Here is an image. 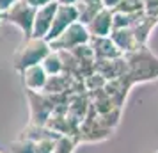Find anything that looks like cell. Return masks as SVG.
<instances>
[{
  "label": "cell",
  "instance_id": "1",
  "mask_svg": "<svg viewBox=\"0 0 158 153\" xmlns=\"http://www.w3.org/2000/svg\"><path fill=\"white\" fill-rule=\"evenodd\" d=\"M124 61L128 66L126 77H130L131 82H148L158 79V57L146 46H139L137 50L124 53Z\"/></svg>",
  "mask_w": 158,
  "mask_h": 153
},
{
  "label": "cell",
  "instance_id": "2",
  "mask_svg": "<svg viewBox=\"0 0 158 153\" xmlns=\"http://www.w3.org/2000/svg\"><path fill=\"white\" fill-rule=\"evenodd\" d=\"M52 52V46L46 39L41 37H27V41L18 48L15 55V70L22 73L30 66L41 64L43 59Z\"/></svg>",
  "mask_w": 158,
  "mask_h": 153
},
{
  "label": "cell",
  "instance_id": "3",
  "mask_svg": "<svg viewBox=\"0 0 158 153\" xmlns=\"http://www.w3.org/2000/svg\"><path fill=\"white\" fill-rule=\"evenodd\" d=\"M91 41V34L84 23L75 22L73 25H69L68 29L50 43L52 50L57 52H71L73 48H77L80 45H87Z\"/></svg>",
  "mask_w": 158,
  "mask_h": 153
},
{
  "label": "cell",
  "instance_id": "4",
  "mask_svg": "<svg viewBox=\"0 0 158 153\" xmlns=\"http://www.w3.org/2000/svg\"><path fill=\"white\" fill-rule=\"evenodd\" d=\"M34 16H36V7L25 4L23 0H18L15 6L4 13V20L16 25L22 30L25 37H32V27H34Z\"/></svg>",
  "mask_w": 158,
  "mask_h": 153
},
{
  "label": "cell",
  "instance_id": "5",
  "mask_svg": "<svg viewBox=\"0 0 158 153\" xmlns=\"http://www.w3.org/2000/svg\"><path fill=\"white\" fill-rule=\"evenodd\" d=\"M75 22H78V9L77 6H64V4H59L55 16H53V23H52V29L46 36V41L52 43L53 39H57L62 32H64L69 25H73Z\"/></svg>",
  "mask_w": 158,
  "mask_h": 153
},
{
  "label": "cell",
  "instance_id": "6",
  "mask_svg": "<svg viewBox=\"0 0 158 153\" xmlns=\"http://www.w3.org/2000/svg\"><path fill=\"white\" fill-rule=\"evenodd\" d=\"M59 4L57 2H50L43 7L36 9V16H34V27H32V37H41L46 39L48 32L52 29V23H53V16L57 11Z\"/></svg>",
  "mask_w": 158,
  "mask_h": 153
},
{
  "label": "cell",
  "instance_id": "7",
  "mask_svg": "<svg viewBox=\"0 0 158 153\" xmlns=\"http://www.w3.org/2000/svg\"><path fill=\"white\" fill-rule=\"evenodd\" d=\"M91 48L94 52V57L100 59V61H110V59H121L124 57V53H123L115 43L110 39V36L107 37H91Z\"/></svg>",
  "mask_w": 158,
  "mask_h": 153
},
{
  "label": "cell",
  "instance_id": "8",
  "mask_svg": "<svg viewBox=\"0 0 158 153\" xmlns=\"http://www.w3.org/2000/svg\"><path fill=\"white\" fill-rule=\"evenodd\" d=\"M112 16H114V11L105 9V7L101 9L100 13L85 25L87 30H89V34H91V37L110 36V32H112Z\"/></svg>",
  "mask_w": 158,
  "mask_h": 153
},
{
  "label": "cell",
  "instance_id": "9",
  "mask_svg": "<svg viewBox=\"0 0 158 153\" xmlns=\"http://www.w3.org/2000/svg\"><path fill=\"white\" fill-rule=\"evenodd\" d=\"M22 82L29 91L39 93V91H43L44 86H46L48 75H46V71L43 70V66L36 64V66H30V68H27V70L22 71Z\"/></svg>",
  "mask_w": 158,
  "mask_h": 153
},
{
  "label": "cell",
  "instance_id": "10",
  "mask_svg": "<svg viewBox=\"0 0 158 153\" xmlns=\"http://www.w3.org/2000/svg\"><path fill=\"white\" fill-rule=\"evenodd\" d=\"M110 39L115 43V46L123 52V53H130V52L137 50L140 45L137 43L135 39V34H133V30L131 27L128 29H114L110 32Z\"/></svg>",
  "mask_w": 158,
  "mask_h": 153
},
{
  "label": "cell",
  "instance_id": "11",
  "mask_svg": "<svg viewBox=\"0 0 158 153\" xmlns=\"http://www.w3.org/2000/svg\"><path fill=\"white\" fill-rule=\"evenodd\" d=\"M43 70L46 71L48 77H55V75H62L64 73V62H62V57H60V53L55 50H52L46 57L43 59Z\"/></svg>",
  "mask_w": 158,
  "mask_h": 153
},
{
  "label": "cell",
  "instance_id": "12",
  "mask_svg": "<svg viewBox=\"0 0 158 153\" xmlns=\"http://www.w3.org/2000/svg\"><path fill=\"white\" fill-rule=\"evenodd\" d=\"M11 153H36V142L30 139H18L11 144Z\"/></svg>",
  "mask_w": 158,
  "mask_h": 153
},
{
  "label": "cell",
  "instance_id": "13",
  "mask_svg": "<svg viewBox=\"0 0 158 153\" xmlns=\"http://www.w3.org/2000/svg\"><path fill=\"white\" fill-rule=\"evenodd\" d=\"M75 146H77V142H75L69 135H60V137L55 141L53 153H73L75 151Z\"/></svg>",
  "mask_w": 158,
  "mask_h": 153
},
{
  "label": "cell",
  "instance_id": "14",
  "mask_svg": "<svg viewBox=\"0 0 158 153\" xmlns=\"http://www.w3.org/2000/svg\"><path fill=\"white\" fill-rule=\"evenodd\" d=\"M131 27V15L121 13V11H114L112 16V30L114 29H128Z\"/></svg>",
  "mask_w": 158,
  "mask_h": 153
},
{
  "label": "cell",
  "instance_id": "15",
  "mask_svg": "<svg viewBox=\"0 0 158 153\" xmlns=\"http://www.w3.org/2000/svg\"><path fill=\"white\" fill-rule=\"evenodd\" d=\"M60 137V135H59ZM59 137H44L36 142V153H53V146Z\"/></svg>",
  "mask_w": 158,
  "mask_h": 153
},
{
  "label": "cell",
  "instance_id": "16",
  "mask_svg": "<svg viewBox=\"0 0 158 153\" xmlns=\"http://www.w3.org/2000/svg\"><path fill=\"white\" fill-rule=\"evenodd\" d=\"M144 13H146V16L158 18V0H146V4H144Z\"/></svg>",
  "mask_w": 158,
  "mask_h": 153
},
{
  "label": "cell",
  "instance_id": "17",
  "mask_svg": "<svg viewBox=\"0 0 158 153\" xmlns=\"http://www.w3.org/2000/svg\"><path fill=\"white\" fill-rule=\"evenodd\" d=\"M123 0H101V6L105 9H110V11H115V7L121 4Z\"/></svg>",
  "mask_w": 158,
  "mask_h": 153
},
{
  "label": "cell",
  "instance_id": "18",
  "mask_svg": "<svg viewBox=\"0 0 158 153\" xmlns=\"http://www.w3.org/2000/svg\"><path fill=\"white\" fill-rule=\"evenodd\" d=\"M23 2L37 9V7H43V6H46V4H50V2H55V0H23Z\"/></svg>",
  "mask_w": 158,
  "mask_h": 153
},
{
  "label": "cell",
  "instance_id": "19",
  "mask_svg": "<svg viewBox=\"0 0 158 153\" xmlns=\"http://www.w3.org/2000/svg\"><path fill=\"white\" fill-rule=\"evenodd\" d=\"M16 2H18V0H0V11H4V13H6L11 6H15Z\"/></svg>",
  "mask_w": 158,
  "mask_h": 153
},
{
  "label": "cell",
  "instance_id": "20",
  "mask_svg": "<svg viewBox=\"0 0 158 153\" xmlns=\"http://www.w3.org/2000/svg\"><path fill=\"white\" fill-rule=\"evenodd\" d=\"M57 4H64V6H73V4H77V0H55Z\"/></svg>",
  "mask_w": 158,
  "mask_h": 153
},
{
  "label": "cell",
  "instance_id": "21",
  "mask_svg": "<svg viewBox=\"0 0 158 153\" xmlns=\"http://www.w3.org/2000/svg\"><path fill=\"white\" fill-rule=\"evenodd\" d=\"M2 20H4V11H0V23H2Z\"/></svg>",
  "mask_w": 158,
  "mask_h": 153
},
{
  "label": "cell",
  "instance_id": "22",
  "mask_svg": "<svg viewBox=\"0 0 158 153\" xmlns=\"http://www.w3.org/2000/svg\"><path fill=\"white\" fill-rule=\"evenodd\" d=\"M153 153H158V150H155V151H153Z\"/></svg>",
  "mask_w": 158,
  "mask_h": 153
},
{
  "label": "cell",
  "instance_id": "23",
  "mask_svg": "<svg viewBox=\"0 0 158 153\" xmlns=\"http://www.w3.org/2000/svg\"><path fill=\"white\" fill-rule=\"evenodd\" d=\"M0 153H2V150H0Z\"/></svg>",
  "mask_w": 158,
  "mask_h": 153
}]
</instances>
